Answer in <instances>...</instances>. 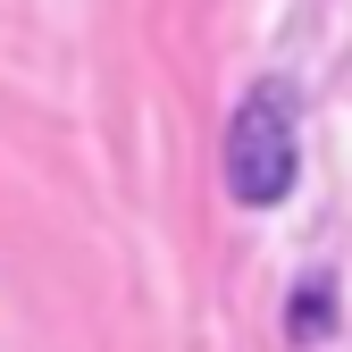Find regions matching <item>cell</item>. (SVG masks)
Wrapping results in <instances>:
<instances>
[{"label":"cell","instance_id":"cell-1","mask_svg":"<svg viewBox=\"0 0 352 352\" xmlns=\"http://www.w3.org/2000/svg\"><path fill=\"white\" fill-rule=\"evenodd\" d=\"M294 168H302V143H294V93L285 84H252L243 109L227 118V193L243 210H269L294 193Z\"/></svg>","mask_w":352,"mask_h":352},{"label":"cell","instance_id":"cell-2","mask_svg":"<svg viewBox=\"0 0 352 352\" xmlns=\"http://www.w3.org/2000/svg\"><path fill=\"white\" fill-rule=\"evenodd\" d=\"M294 336H302V344H319V336H327V285H319V277L294 294Z\"/></svg>","mask_w":352,"mask_h":352}]
</instances>
